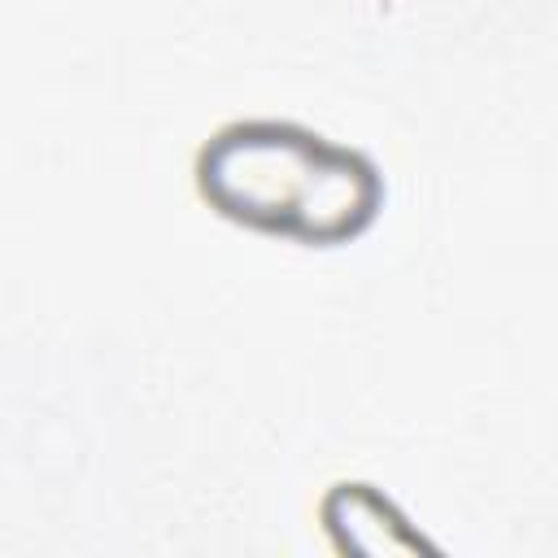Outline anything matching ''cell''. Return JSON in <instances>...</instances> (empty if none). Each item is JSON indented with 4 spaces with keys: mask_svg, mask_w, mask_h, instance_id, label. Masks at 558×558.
I'll use <instances>...</instances> for the list:
<instances>
[{
    "mask_svg": "<svg viewBox=\"0 0 558 558\" xmlns=\"http://www.w3.org/2000/svg\"><path fill=\"white\" fill-rule=\"evenodd\" d=\"M196 192L227 222L318 248L357 240L384 209V174L362 148L283 118L218 126L196 153Z\"/></svg>",
    "mask_w": 558,
    "mask_h": 558,
    "instance_id": "1",
    "label": "cell"
}]
</instances>
